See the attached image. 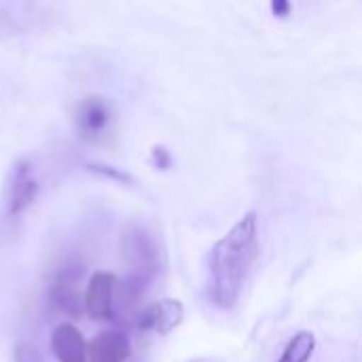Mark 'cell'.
Here are the masks:
<instances>
[{
	"mask_svg": "<svg viewBox=\"0 0 362 362\" xmlns=\"http://www.w3.org/2000/svg\"><path fill=\"white\" fill-rule=\"evenodd\" d=\"M259 218L257 212L242 216L208 255V299L231 310L242 297V288L259 257Z\"/></svg>",
	"mask_w": 362,
	"mask_h": 362,
	"instance_id": "obj_1",
	"label": "cell"
},
{
	"mask_svg": "<svg viewBox=\"0 0 362 362\" xmlns=\"http://www.w3.org/2000/svg\"><path fill=\"white\" fill-rule=\"evenodd\" d=\"M72 125L81 140L89 144H108L117 132V108L102 95L81 98L72 108Z\"/></svg>",
	"mask_w": 362,
	"mask_h": 362,
	"instance_id": "obj_2",
	"label": "cell"
},
{
	"mask_svg": "<svg viewBox=\"0 0 362 362\" xmlns=\"http://www.w3.org/2000/svg\"><path fill=\"white\" fill-rule=\"evenodd\" d=\"M40 182L36 178V170L28 159H19L13 163L6 178V197L4 208L11 218L23 214L38 197Z\"/></svg>",
	"mask_w": 362,
	"mask_h": 362,
	"instance_id": "obj_3",
	"label": "cell"
},
{
	"mask_svg": "<svg viewBox=\"0 0 362 362\" xmlns=\"http://www.w3.org/2000/svg\"><path fill=\"white\" fill-rule=\"evenodd\" d=\"M123 252L138 282H146L159 269V246L144 227H129L123 233Z\"/></svg>",
	"mask_w": 362,
	"mask_h": 362,
	"instance_id": "obj_4",
	"label": "cell"
},
{
	"mask_svg": "<svg viewBox=\"0 0 362 362\" xmlns=\"http://www.w3.org/2000/svg\"><path fill=\"white\" fill-rule=\"evenodd\" d=\"M117 278L108 272H95L85 288L83 303L93 320H108L115 312Z\"/></svg>",
	"mask_w": 362,
	"mask_h": 362,
	"instance_id": "obj_5",
	"label": "cell"
},
{
	"mask_svg": "<svg viewBox=\"0 0 362 362\" xmlns=\"http://www.w3.org/2000/svg\"><path fill=\"white\" fill-rule=\"evenodd\" d=\"M185 320V305L178 299H161L153 305H148L140 318L138 327L142 331H153L157 335H170L174 329H178Z\"/></svg>",
	"mask_w": 362,
	"mask_h": 362,
	"instance_id": "obj_6",
	"label": "cell"
},
{
	"mask_svg": "<svg viewBox=\"0 0 362 362\" xmlns=\"http://www.w3.org/2000/svg\"><path fill=\"white\" fill-rule=\"evenodd\" d=\"M129 339L119 331H102L87 344V362H129Z\"/></svg>",
	"mask_w": 362,
	"mask_h": 362,
	"instance_id": "obj_7",
	"label": "cell"
},
{
	"mask_svg": "<svg viewBox=\"0 0 362 362\" xmlns=\"http://www.w3.org/2000/svg\"><path fill=\"white\" fill-rule=\"evenodd\" d=\"M49 341L53 356L59 362H87V341L74 325H57Z\"/></svg>",
	"mask_w": 362,
	"mask_h": 362,
	"instance_id": "obj_8",
	"label": "cell"
},
{
	"mask_svg": "<svg viewBox=\"0 0 362 362\" xmlns=\"http://www.w3.org/2000/svg\"><path fill=\"white\" fill-rule=\"evenodd\" d=\"M38 8H45L40 0H0V19L6 23V28L25 30L42 19L38 15Z\"/></svg>",
	"mask_w": 362,
	"mask_h": 362,
	"instance_id": "obj_9",
	"label": "cell"
},
{
	"mask_svg": "<svg viewBox=\"0 0 362 362\" xmlns=\"http://www.w3.org/2000/svg\"><path fill=\"white\" fill-rule=\"evenodd\" d=\"M316 350V337L310 331H299L284 348L278 362H308Z\"/></svg>",
	"mask_w": 362,
	"mask_h": 362,
	"instance_id": "obj_10",
	"label": "cell"
},
{
	"mask_svg": "<svg viewBox=\"0 0 362 362\" xmlns=\"http://www.w3.org/2000/svg\"><path fill=\"white\" fill-rule=\"evenodd\" d=\"M15 362H45V358L36 350V346H32L28 341H21L15 348Z\"/></svg>",
	"mask_w": 362,
	"mask_h": 362,
	"instance_id": "obj_11",
	"label": "cell"
},
{
	"mask_svg": "<svg viewBox=\"0 0 362 362\" xmlns=\"http://www.w3.org/2000/svg\"><path fill=\"white\" fill-rule=\"evenodd\" d=\"M151 163H153L157 170H170L172 163H174V159H172V153H170L165 146L155 144V146L151 148Z\"/></svg>",
	"mask_w": 362,
	"mask_h": 362,
	"instance_id": "obj_12",
	"label": "cell"
},
{
	"mask_svg": "<svg viewBox=\"0 0 362 362\" xmlns=\"http://www.w3.org/2000/svg\"><path fill=\"white\" fill-rule=\"evenodd\" d=\"M89 170L95 172V174H102L106 178H112V180H119V182H132V176L112 168V165H104V163H89Z\"/></svg>",
	"mask_w": 362,
	"mask_h": 362,
	"instance_id": "obj_13",
	"label": "cell"
},
{
	"mask_svg": "<svg viewBox=\"0 0 362 362\" xmlns=\"http://www.w3.org/2000/svg\"><path fill=\"white\" fill-rule=\"evenodd\" d=\"M293 11V2L291 0H272V13L280 19H286Z\"/></svg>",
	"mask_w": 362,
	"mask_h": 362,
	"instance_id": "obj_14",
	"label": "cell"
}]
</instances>
